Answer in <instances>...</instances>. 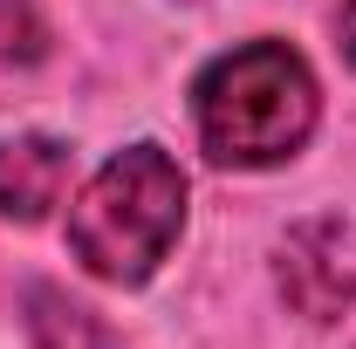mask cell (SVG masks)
<instances>
[{"mask_svg":"<svg viewBox=\"0 0 356 349\" xmlns=\"http://www.w3.org/2000/svg\"><path fill=\"white\" fill-rule=\"evenodd\" d=\"M192 110H199V144L213 165L261 172V165H281L309 144L315 76L288 42H247L199 76Z\"/></svg>","mask_w":356,"mask_h":349,"instance_id":"cell-1","label":"cell"},{"mask_svg":"<svg viewBox=\"0 0 356 349\" xmlns=\"http://www.w3.org/2000/svg\"><path fill=\"white\" fill-rule=\"evenodd\" d=\"M48 28H42V7L35 0H0V62H42Z\"/></svg>","mask_w":356,"mask_h":349,"instance_id":"cell-5","label":"cell"},{"mask_svg":"<svg viewBox=\"0 0 356 349\" xmlns=\"http://www.w3.org/2000/svg\"><path fill=\"white\" fill-rule=\"evenodd\" d=\"M178 226H185V172L158 144H131L69 206V247L96 281L137 288L172 254Z\"/></svg>","mask_w":356,"mask_h":349,"instance_id":"cell-2","label":"cell"},{"mask_svg":"<svg viewBox=\"0 0 356 349\" xmlns=\"http://www.w3.org/2000/svg\"><path fill=\"white\" fill-rule=\"evenodd\" d=\"M343 55L356 62V0H343Z\"/></svg>","mask_w":356,"mask_h":349,"instance_id":"cell-6","label":"cell"},{"mask_svg":"<svg viewBox=\"0 0 356 349\" xmlns=\"http://www.w3.org/2000/svg\"><path fill=\"white\" fill-rule=\"evenodd\" d=\"M281 288H288L295 302L309 308L315 322H322V315H336V308L356 295L350 261H336V226H309V233H295V240H288V261H281Z\"/></svg>","mask_w":356,"mask_h":349,"instance_id":"cell-4","label":"cell"},{"mask_svg":"<svg viewBox=\"0 0 356 349\" xmlns=\"http://www.w3.org/2000/svg\"><path fill=\"white\" fill-rule=\"evenodd\" d=\"M69 185V144L55 137H7L0 144V213L35 226Z\"/></svg>","mask_w":356,"mask_h":349,"instance_id":"cell-3","label":"cell"}]
</instances>
